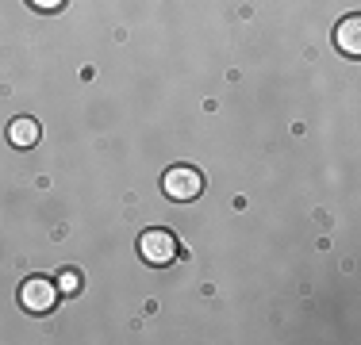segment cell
<instances>
[{"mask_svg": "<svg viewBox=\"0 0 361 345\" xmlns=\"http://www.w3.org/2000/svg\"><path fill=\"white\" fill-rule=\"evenodd\" d=\"M334 46H338L346 58L361 54V15H346V20L334 27Z\"/></svg>", "mask_w": 361, "mask_h": 345, "instance_id": "277c9868", "label": "cell"}, {"mask_svg": "<svg viewBox=\"0 0 361 345\" xmlns=\"http://www.w3.org/2000/svg\"><path fill=\"white\" fill-rule=\"evenodd\" d=\"M139 253H142L146 265H154V269H166V265L177 261L180 246H177V238L169 234V230L154 227V230H146V234L139 238Z\"/></svg>", "mask_w": 361, "mask_h": 345, "instance_id": "6da1fadb", "label": "cell"}, {"mask_svg": "<svg viewBox=\"0 0 361 345\" xmlns=\"http://www.w3.org/2000/svg\"><path fill=\"white\" fill-rule=\"evenodd\" d=\"M58 291H62V296H77V291H81V272H77V269H66L62 280H58Z\"/></svg>", "mask_w": 361, "mask_h": 345, "instance_id": "8992f818", "label": "cell"}, {"mask_svg": "<svg viewBox=\"0 0 361 345\" xmlns=\"http://www.w3.org/2000/svg\"><path fill=\"white\" fill-rule=\"evenodd\" d=\"M31 8H39V12H58V8L66 4V0H27Z\"/></svg>", "mask_w": 361, "mask_h": 345, "instance_id": "52a82bcc", "label": "cell"}, {"mask_svg": "<svg viewBox=\"0 0 361 345\" xmlns=\"http://www.w3.org/2000/svg\"><path fill=\"white\" fill-rule=\"evenodd\" d=\"M58 303V284L50 276H27L20 284V307L31 310V315H47Z\"/></svg>", "mask_w": 361, "mask_h": 345, "instance_id": "7a4b0ae2", "label": "cell"}, {"mask_svg": "<svg viewBox=\"0 0 361 345\" xmlns=\"http://www.w3.org/2000/svg\"><path fill=\"white\" fill-rule=\"evenodd\" d=\"M8 142L20 146V150H31V146L39 142V123H35L31 115L12 119V123H8Z\"/></svg>", "mask_w": 361, "mask_h": 345, "instance_id": "5b68a950", "label": "cell"}, {"mask_svg": "<svg viewBox=\"0 0 361 345\" xmlns=\"http://www.w3.org/2000/svg\"><path fill=\"white\" fill-rule=\"evenodd\" d=\"M161 192H166L169 200H177V203H188V200H196V196L204 192V177L192 165H173L166 177H161Z\"/></svg>", "mask_w": 361, "mask_h": 345, "instance_id": "3957f363", "label": "cell"}]
</instances>
